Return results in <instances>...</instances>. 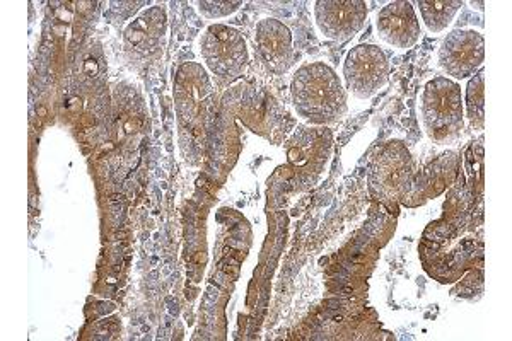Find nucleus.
Instances as JSON below:
<instances>
[{
	"instance_id": "obj_1",
	"label": "nucleus",
	"mask_w": 512,
	"mask_h": 341,
	"mask_svg": "<svg viewBox=\"0 0 512 341\" xmlns=\"http://www.w3.org/2000/svg\"><path fill=\"white\" fill-rule=\"evenodd\" d=\"M292 98L297 113L313 123L335 122L347 108L340 79L323 64L306 65L297 72Z\"/></svg>"
},
{
	"instance_id": "obj_2",
	"label": "nucleus",
	"mask_w": 512,
	"mask_h": 341,
	"mask_svg": "<svg viewBox=\"0 0 512 341\" xmlns=\"http://www.w3.org/2000/svg\"><path fill=\"white\" fill-rule=\"evenodd\" d=\"M425 133L439 145L453 144L463 132V99L460 86L439 77L425 86L422 96Z\"/></svg>"
},
{
	"instance_id": "obj_3",
	"label": "nucleus",
	"mask_w": 512,
	"mask_h": 341,
	"mask_svg": "<svg viewBox=\"0 0 512 341\" xmlns=\"http://www.w3.org/2000/svg\"><path fill=\"white\" fill-rule=\"evenodd\" d=\"M200 53L212 74L229 81L241 76L250 60L245 38L224 24L207 28L200 38Z\"/></svg>"
},
{
	"instance_id": "obj_4",
	"label": "nucleus",
	"mask_w": 512,
	"mask_h": 341,
	"mask_svg": "<svg viewBox=\"0 0 512 341\" xmlns=\"http://www.w3.org/2000/svg\"><path fill=\"white\" fill-rule=\"evenodd\" d=\"M388 79L390 64L381 48L361 45L345 60V86L357 99L373 98L388 84Z\"/></svg>"
},
{
	"instance_id": "obj_5",
	"label": "nucleus",
	"mask_w": 512,
	"mask_h": 341,
	"mask_svg": "<svg viewBox=\"0 0 512 341\" xmlns=\"http://www.w3.org/2000/svg\"><path fill=\"white\" fill-rule=\"evenodd\" d=\"M485 58L483 36L472 29H458L449 33L439 47V67L453 79L475 76Z\"/></svg>"
},
{
	"instance_id": "obj_6",
	"label": "nucleus",
	"mask_w": 512,
	"mask_h": 341,
	"mask_svg": "<svg viewBox=\"0 0 512 341\" xmlns=\"http://www.w3.org/2000/svg\"><path fill=\"white\" fill-rule=\"evenodd\" d=\"M364 2H316L315 18L326 38L347 41L361 31L366 21Z\"/></svg>"
},
{
	"instance_id": "obj_7",
	"label": "nucleus",
	"mask_w": 512,
	"mask_h": 341,
	"mask_svg": "<svg viewBox=\"0 0 512 341\" xmlns=\"http://www.w3.org/2000/svg\"><path fill=\"white\" fill-rule=\"evenodd\" d=\"M378 33L381 40L398 50L414 47L420 38V21L410 2H391L379 12Z\"/></svg>"
},
{
	"instance_id": "obj_8",
	"label": "nucleus",
	"mask_w": 512,
	"mask_h": 341,
	"mask_svg": "<svg viewBox=\"0 0 512 341\" xmlns=\"http://www.w3.org/2000/svg\"><path fill=\"white\" fill-rule=\"evenodd\" d=\"M258 47L265 62L277 72L287 70L292 64L291 35L286 26L274 19H267L258 28Z\"/></svg>"
},
{
	"instance_id": "obj_9",
	"label": "nucleus",
	"mask_w": 512,
	"mask_h": 341,
	"mask_svg": "<svg viewBox=\"0 0 512 341\" xmlns=\"http://www.w3.org/2000/svg\"><path fill=\"white\" fill-rule=\"evenodd\" d=\"M463 7V2L458 0H431V2H419L420 16L425 28L434 35L444 33L453 24L456 14Z\"/></svg>"
},
{
	"instance_id": "obj_10",
	"label": "nucleus",
	"mask_w": 512,
	"mask_h": 341,
	"mask_svg": "<svg viewBox=\"0 0 512 341\" xmlns=\"http://www.w3.org/2000/svg\"><path fill=\"white\" fill-rule=\"evenodd\" d=\"M483 74H478L477 79H473L468 86V115L473 125L477 123V106L480 115H483ZM482 127V125H480Z\"/></svg>"
},
{
	"instance_id": "obj_11",
	"label": "nucleus",
	"mask_w": 512,
	"mask_h": 341,
	"mask_svg": "<svg viewBox=\"0 0 512 341\" xmlns=\"http://www.w3.org/2000/svg\"><path fill=\"white\" fill-rule=\"evenodd\" d=\"M227 2H200L198 6H200V12L207 16L210 19L222 18V16H227L229 12H233L234 9H221V7L226 6Z\"/></svg>"
}]
</instances>
